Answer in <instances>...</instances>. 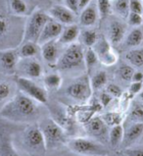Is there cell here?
Returning a JSON list of instances; mask_svg holds the SVG:
<instances>
[{
    "label": "cell",
    "instance_id": "cell-1",
    "mask_svg": "<svg viewBox=\"0 0 143 156\" xmlns=\"http://www.w3.org/2000/svg\"><path fill=\"white\" fill-rule=\"evenodd\" d=\"M39 105L40 103L19 90L0 109V117L12 123H37L42 118Z\"/></svg>",
    "mask_w": 143,
    "mask_h": 156
},
{
    "label": "cell",
    "instance_id": "cell-2",
    "mask_svg": "<svg viewBox=\"0 0 143 156\" xmlns=\"http://www.w3.org/2000/svg\"><path fill=\"white\" fill-rule=\"evenodd\" d=\"M19 146L30 156H43L46 152V145L42 133L37 123L29 124L20 133Z\"/></svg>",
    "mask_w": 143,
    "mask_h": 156
},
{
    "label": "cell",
    "instance_id": "cell-3",
    "mask_svg": "<svg viewBox=\"0 0 143 156\" xmlns=\"http://www.w3.org/2000/svg\"><path fill=\"white\" fill-rule=\"evenodd\" d=\"M37 125L42 133L47 150H54L67 144L66 131L51 117H42L37 122Z\"/></svg>",
    "mask_w": 143,
    "mask_h": 156
},
{
    "label": "cell",
    "instance_id": "cell-4",
    "mask_svg": "<svg viewBox=\"0 0 143 156\" xmlns=\"http://www.w3.org/2000/svg\"><path fill=\"white\" fill-rule=\"evenodd\" d=\"M66 145L68 148L79 156H108L110 151L107 145L91 137L77 136L68 140Z\"/></svg>",
    "mask_w": 143,
    "mask_h": 156
},
{
    "label": "cell",
    "instance_id": "cell-5",
    "mask_svg": "<svg viewBox=\"0 0 143 156\" xmlns=\"http://www.w3.org/2000/svg\"><path fill=\"white\" fill-rule=\"evenodd\" d=\"M55 68L62 72H71L80 68H85L82 44L74 42L67 45L66 49L61 53Z\"/></svg>",
    "mask_w": 143,
    "mask_h": 156
},
{
    "label": "cell",
    "instance_id": "cell-6",
    "mask_svg": "<svg viewBox=\"0 0 143 156\" xmlns=\"http://www.w3.org/2000/svg\"><path fill=\"white\" fill-rule=\"evenodd\" d=\"M90 79L88 75H82L74 80L65 88V94L72 101L78 104H85L92 94Z\"/></svg>",
    "mask_w": 143,
    "mask_h": 156
},
{
    "label": "cell",
    "instance_id": "cell-7",
    "mask_svg": "<svg viewBox=\"0 0 143 156\" xmlns=\"http://www.w3.org/2000/svg\"><path fill=\"white\" fill-rule=\"evenodd\" d=\"M50 19L51 17L49 16L48 13L42 9L34 10L26 21L23 34V41L37 43L44 27Z\"/></svg>",
    "mask_w": 143,
    "mask_h": 156
},
{
    "label": "cell",
    "instance_id": "cell-8",
    "mask_svg": "<svg viewBox=\"0 0 143 156\" xmlns=\"http://www.w3.org/2000/svg\"><path fill=\"white\" fill-rule=\"evenodd\" d=\"M16 86L21 92L26 96L30 97L41 105L48 104L47 90L43 87L39 86L32 79H26L23 77H18L16 80Z\"/></svg>",
    "mask_w": 143,
    "mask_h": 156
},
{
    "label": "cell",
    "instance_id": "cell-9",
    "mask_svg": "<svg viewBox=\"0 0 143 156\" xmlns=\"http://www.w3.org/2000/svg\"><path fill=\"white\" fill-rule=\"evenodd\" d=\"M84 131L87 133V136L105 145L109 144L110 127L100 116H92L87 122L84 123Z\"/></svg>",
    "mask_w": 143,
    "mask_h": 156
},
{
    "label": "cell",
    "instance_id": "cell-10",
    "mask_svg": "<svg viewBox=\"0 0 143 156\" xmlns=\"http://www.w3.org/2000/svg\"><path fill=\"white\" fill-rule=\"evenodd\" d=\"M16 74L18 77L32 80L39 79L43 76V67L37 57L20 58L16 68Z\"/></svg>",
    "mask_w": 143,
    "mask_h": 156
},
{
    "label": "cell",
    "instance_id": "cell-11",
    "mask_svg": "<svg viewBox=\"0 0 143 156\" xmlns=\"http://www.w3.org/2000/svg\"><path fill=\"white\" fill-rule=\"evenodd\" d=\"M99 62L104 66L115 65L118 61L117 54L112 48V44L105 37H99L96 43L92 46Z\"/></svg>",
    "mask_w": 143,
    "mask_h": 156
},
{
    "label": "cell",
    "instance_id": "cell-12",
    "mask_svg": "<svg viewBox=\"0 0 143 156\" xmlns=\"http://www.w3.org/2000/svg\"><path fill=\"white\" fill-rule=\"evenodd\" d=\"M0 156H22L14 144V136L0 117Z\"/></svg>",
    "mask_w": 143,
    "mask_h": 156
},
{
    "label": "cell",
    "instance_id": "cell-13",
    "mask_svg": "<svg viewBox=\"0 0 143 156\" xmlns=\"http://www.w3.org/2000/svg\"><path fill=\"white\" fill-rule=\"evenodd\" d=\"M20 58L19 51L15 48L0 49V72L9 75L16 73Z\"/></svg>",
    "mask_w": 143,
    "mask_h": 156
},
{
    "label": "cell",
    "instance_id": "cell-14",
    "mask_svg": "<svg viewBox=\"0 0 143 156\" xmlns=\"http://www.w3.org/2000/svg\"><path fill=\"white\" fill-rule=\"evenodd\" d=\"M47 13L51 17V19L55 20L63 26L74 25L75 24V21H77V15L62 3L54 4V5L49 8Z\"/></svg>",
    "mask_w": 143,
    "mask_h": 156
},
{
    "label": "cell",
    "instance_id": "cell-15",
    "mask_svg": "<svg viewBox=\"0 0 143 156\" xmlns=\"http://www.w3.org/2000/svg\"><path fill=\"white\" fill-rule=\"evenodd\" d=\"M124 125V140L120 147L123 149L133 146L143 136V123H126Z\"/></svg>",
    "mask_w": 143,
    "mask_h": 156
},
{
    "label": "cell",
    "instance_id": "cell-16",
    "mask_svg": "<svg viewBox=\"0 0 143 156\" xmlns=\"http://www.w3.org/2000/svg\"><path fill=\"white\" fill-rule=\"evenodd\" d=\"M59 45H61V44L58 43L57 41H48L46 43H43L42 45H40V54H41L44 62L48 64V66H56L57 61L62 53L60 52Z\"/></svg>",
    "mask_w": 143,
    "mask_h": 156
},
{
    "label": "cell",
    "instance_id": "cell-17",
    "mask_svg": "<svg viewBox=\"0 0 143 156\" xmlns=\"http://www.w3.org/2000/svg\"><path fill=\"white\" fill-rule=\"evenodd\" d=\"M63 29H64L63 25L58 23L55 20L50 19L47 22L45 27H44L42 33L38 38L37 43L39 45H42L43 43H46L48 41H57L59 38Z\"/></svg>",
    "mask_w": 143,
    "mask_h": 156
},
{
    "label": "cell",
    "instance_id": "cell-18",
    "mask_svg": "<svg viewBox=\"0 0 143 156\" xmlns=\"http://www.w3.org/2000/svg\"><path fill=\"white\" fill-rule=\"evenodd\" d=\"M99 18V13H98L97 4L95 0L88 4V5L82 9L79 16V24L85 27V28H90L97 23V20Z\"/></svg>",
    "mask_w": 143,
    "mask_h": 156
},
{
    "label": "cell",
    "instance_id": "cell-19",
    "mask_svg": "<svg viewBox=\"0 0 143 156\" xmlns=\"http://www.w3.org/2000/svg\"><path fill=\"white\" fill-rule=\"evenodd\" d=\"M126 25L122 21L114 19L109 24V41L112 45H118L124 41V35H126Z\"/></svg>",
    "mask_w": 143,
    "mask_h": 156
},
{
    "label": "cell",
    "instance_id": "cell-20",
    "mask_svg": "<svg viewBox=\"0 0 143 156\" xmlns=\"http://www.w3.org/2000/svg\"><path fill=\"white\" fill-rule=\"evenodd\" d=\"M79 28L75 24L66 26L62 30L57 41L61 45H70L72 43L77 42V39L79 37Z\"/></svg>",
    "mask_w": 143,
    "mask_h": 156
},
{
    "label": "cell",
    "instance_id": "cell-21",
    "mask_svg": "<svg viewBox=\"0 0 143 156\" xmlns=\"http://www.w3.org/2000/svg\"><path fill=\"white\" fill-rule=\"evenodd\" d=\"M124 126L123 124L110 128L109 133V146L111 148L116 149L120 147L124 140Z\"/></svg>",
    "mask_w": 143,
    "mask_h": 156
},
{
    "label": "cell",
    "instance_id": "cell-22",
    "mask_svg": "<svg viewBox=\"0 0 143 156\" xmlns=\"http://www.w3.org/2000/svg\"><path fill=\"white\" fill-rule=\"evenodd\" d=\"M124 59L134 69H139L143 67V48H131L126 54Z\"/></svg>",
    "mask_w": 143,
    "mask_h": 156
},
{
    "label": "cell",
    "instance_id": "cell-23",
    "mask_svg": "<svg viewBox=\"0 0 143 156\" xmlns=\"http://www.w3.org/2000/svg\"><path fill=\"white\" fill-rule=\"evenodd\" d=\"M126 123H143V103L135 101L129 106Z\"/></svg>",
    "mask_w": 143,
    "mask_h": 156
},
{
    "label": "cell",
    "instance_id": "cell-24",
    "mask_svg": "<svg viewBox=\"0 0 143 156\" xmlns=\"http://www.w3.org/2000/svg\"><path fill=\"white\" fill-rule=\"evenodd\" d=\"M89 79H90V86L93 91L100 90L108 84V75L105 71H97L92 76H89Z\"/></svg>",
    "mask_w": 143,
    "mask_h": 156
},
{
    "label": "cell",
    "instance_id": "cell-25",
    "mask_svg": "<svg viewBox=\"0 0 143 156\" xmlns=\"http://www.w3.org/2000/svg\"><path fill=\"white\" fill-rule=\"evenodd\" d=\"M18 51H19V55L21 58L37 57L40 53V45L37 42L24 41Z\"/></svg>",
    "mask_w": 143,
    "mask_h": 156
},
{
    "label": "cell",
    "instance_id": "cell-26",
    "mask_svg": "<svg viewBox=\"0 0 143 156\" xmlns=\"http://www.w3.org/2000/svg\"><path fill=\"white\" fill-rule=\"evenodd\" d=\"M143 41V30L139 28H134L131 30L127 37L124 39V45L128 48H136Z\"/></svg>",
    "mask_w": 143,
    "mask_h": 156
},
{
    "label": "cell",
    "instance_id": "cell-27",
    "mask_svg": "<svg viewBox=\"0 0 143 156\" xmlns=\"http://www.w3.org/2000/svg\"><path fill=\"white\" fill-rule=\"evenodd\" d=\"M43 83L49 90H58L63 83V79L59 73H51L43 78Z\"/></svg>",
    "mask_w": 143,
    "mask_h": 156
},
{
    "label": "cell",
    "instance_id": "cell-28",
    "mask_svg": "<svg viewBox=\"0 0 143 156\" xmlns=\"http://www.w3.org/2000/svg\"><path fill=\"white\" fill-rule=\"evenodd\" d=\"M98 63H99V59H98L93 48L86 47V49H84V66H85V70L87 71V73L90 74L95 69Z\"/></svg>",
    "mask_w": 143,
    "mask_h": 156
},
{
    "label": "cell",
    "instance_id": "cell-29",
    "mask_svg": "<svg viewBox=\"0 0 143 156\" xmlns=\"http://www.w3.org/2000/svg\"><path fill=\"white\" fill-rule=\"evenodd\" d=\"M78 38L80 39V43L82 45L86 47H92L96 43L99 37H98L96 30L91 29H85L79 33Z\"/></svg>",
    "mask_w": 143,
    "mask_h": 156
},
{
    "label": "cell",
    "instance_id": "cell-30",
    "mask_svg": "<svg viewBox=\"0 0 143 156\" xmlns=\"http://www.w3.org/2000/svg\"><path fill=\"white\" fill-rule=\"evenodd\" d=\"M135 70L129 64H123L116 70V76L118 80L123 83H131L132 76L134 74Z\"/></svg>",
    "mask_w": 143,
    "mask_h": 156
},
{
    "label": "cell",
    "instance_id": "cell-31",
    "mask_svg": "<svg viewBox=\"0 0 143 156\" xmlns=\"http://www.w3.org/2000/svg\"><path fill=\"white\" fill-rule=\"evenodd\" d=\"M13 96H14V87H13V84L8 82L0 83V109Z\"/></svg>",
    "mask_w": 143,
    "mask_h": 156
},
{
    "label": "cell",
    "instance_id": "cell-32",
    "mask_svg": "<svg viewBox=\"0 0 143 156\" xmlns=\"http://www.w3.org/2000/svg\"><path fill=\"white\" fill-rule=\"evenodd\" d=\"M112 7L118 16L123 19L127 18L129 14V0H114V4Z\"/></svg>",
    "mask_w": 143,
    "mask_h": 156
},
{
    "label": "cell",
    "instance_id": "cell-33",
    "mask_svg": "<svg viewBox=\"0 0 143 156\" xmlns=\"http://www.w3.org/2000/svg\"><path fill=\"white\" fill-rule=\"evenodd\" d=\"M11 12L16 16H25L28 13V5L25 0H9Z\"/></svg>",
    "mask_w": 143,
    "mask_h": 156
},
{
    "label": "cell",
    "instance_id": "cell-34",
    "mask_svg": "<svg viewBox=\"0 0 143 156\" xmlns=\"http://www.w3.org/2000/svg\"><path fill=\"white\" fill-rule=\"evenodd\" d=\"M102 119L104 120V122L108 125V126L114 127L117 126V125L123 124V116L120 112H116V111H110V112H107L101 116Z\"/></svg>",
    "mask_w": 143,
    "mask_h": 156
},
{
    "label": "cell",
    "instance_id": "cell-35",
    "mask_svg": "<svg viewBox=\"0 0 143 156\" xmlns=\"http://www.w3.org/2000/svg\"><path fill=\"white\" fill-rule=\"evenodd\" d=\"M12 23L10 18L3 13H0V39L5 38L11 32Z\"/></svg>",
    "mask_w": 143,
    "mask_h": 156
},
{
    "label": "cell",
    "instance_id": "cell-36",
    "mask_svg": "<svg viewBox=\"0 0 143 156\" xmlns=\"http://www.w3.org/2000/svg\"><path fill=\"white\" fill-rule=\"evenodd\" d=\"M96 4L99 17L101 18L108 17L111 14L112 10H113L111 0H96Z\"/></svg>",
    "mask_w": 143,
    "mask_h": 156
},
{
    "label": "cell",
    "instance_id": "cell-37",
    "mask_svg": "<svg viewBox=\"0 0 143 156\" xmlns=\"http://www.w3.org/2000/svg\"><path fill=\"white\" fill-rule=\"evenodd\" d=\"M105 91L113 97V98H120L124 94L123 88L117 83H108L105 87Z\"/></svg>",
    "mask_w": 143,
    "mask_h": 156
},
{
    "label": "cell",
    "instance_id": "cell-38",
    "mask_svg": "<svg viewBox=\"0 0 143 156\" xmlns=\"http://www.w3.org/2000/svg\"><path fill=\"white\" fill-rule=\"evenodd\" d=\"M127 19V24L129 26L133 27V28H138V27H140L143 23V15L137 14V13L129 12Z\"/></svg>",
    "mask_w": 143,
    "mask_h": 156
},
{
    "label": "cell",
    "instance_id": "cell-39",
    "mask_svg": "<svg viewBox=\"0 0 143 156\" xmlns=\"http://www.w3.org/2000/svg\"><path fill=\"white\" fill-rule=\"evenodd\" d=\"M123 155L124 156H143V146H131L123 149Z\"/></svg>",
    "mask_w": 143,
    "mask_h": 156
},
{
    "label": "cell",
    "instance_id": "cell-40",
    "mask_svg": "<svg viewBox=\"0 0 143 156\" xmlns=\"http://www.w3.org/2000/svg\"><path fill=\"white\" fill-rule=\"evenodd\" d=\"M129 12L143 15V1L141 0H129Z\"/></svg>",
    "mask_w": 143,
    "mask_h": 156
},
{
    "label": "cell",
    "instance_id": "cell-41",
    "mask_svg": "<svg viewBox=\"0 0 143 156\" xmlns=\"http://www.w3.org/2000/svg\"><path fill=\"white\" fill-rule=\"evenodd\" d=\"M66 7H68L72 12L78 15L79 11V0H63V3Z\"/></svg>",
    "mask_w": 143,
    "mask_h": 156
},
{
    "label": "cell",
    "instance_id": "cell-42",
    "mask_svg": "<svg viewBox=\"0 0 143 156\" xmlns=\"http://www.w3.org/2000/svg\"><path fill=\"white\" fill-rule=\"evenodd\" d=\"M143 90V83L141 82H131L129 84L128 92L131 95H137Z\"/></svg>",
    "mask_w": 143,
    "mask_h": 156
},
{
    "label": "cell",
    "instance_id": "cell-43",
    "mask_svg": "<svg viewBox=\"0 0 143 156\" xmlns=\"http://www.w3.org/2000/svg\"><path fill=\"white\" fill-rule=\"evenodd\" d=\"M112 100H113V97H112L109 93H107L106 91L101 93V95H100V104L103 107L108 106L111 103Z\"/></svg>",
    "mask_w": 143,
    "mask_h": 156
},
{
    "label": "cell",
    "instance_id": "cell-44",
    "mask_svg": "<svg viewBox=\"0 0 143 156\" xmlns=\"http://www.w3.org/2000/svg\"><path fill=\"white\" fill-rule=\"evenodd\" d=\"M131 82H141L143 83V73L140 71H135L132 76Z\"/></svg>",
    "mask_w": 143,
    "mask_h": 156
},
{
    "label": "cell",
    "instance_id": "cell-45",
    "mask_svg": "<svg viewBox=\"0 0 143 156\" xmlns=\"http://www.w3.org/2000/svg\"><path fill=\"white\" fill-rule=\"evenodd\" d=\"M92 0H79V11H82V9L85 8Z\"/></svg>",
    "mask_w": 143,
    "mask_h": 156
},
{
    "label": "cell",
    "instance_id": "cell-46",
    "mask_svg": "<svg viewBox=\"0 0 143 156\" xmlns=\"http://www.w3.org/2000/svg\"><path fill=\"white\" fill-rule=\"evenodd\" d=\"M137 98H138V100L141 102V103H143V90L137 94Z\"/></svg>",
    "mask_w": 143,
    "mask_h": 156
},
{
    "label": "cell",
    "instance_id": "cell-47",
    "mask_svg": "<svg viewBox=\"0 0 143 156\" xmlns=\"http://www.w3.org/2000/svg\"><path fill=\"white\" fill-rule=\"evenodd\" d=\"M52 1H54L56 4H60V3H63V0H52Z\"/></svg>",
    "mask_w": 143,
    "mask_h": 156
},
{
    "label": "cell",
    "instance_id": "cell-48",
    "mask_svg": "<svg viewBox=\"0 0 143 156\" xmlns=\"http://www.w3.org/2000/svg\"><path fill=\"white\" fill-rule=\"evenodd\" d=\"M34 1H43V0H34Z\"/></svg>",
    "mask_w": 143,
    "mask_h": 156
},
{
    "label": "cell",
    "instance_id": "cell-49",
    "mask_svg": "<svg viewBox=\"0 0 143 156\" xmlns=\"http://www.w3.org/2000/svg\"><path fill=\"white\" fill-rule=\"evenodd\" d=\"M108 156H111V155H108Z\"/></svg>",
    "mask_w": 143,
    "mask_h": 156
},
{
    "label": "cell",
    "instance_id": "cell-50",
    "mask_svg": "<svg viewBox=\"0 0 143 156\" xmlns=\"http://www.w3.org/2000/svg\"><path fill=\"white\" fill-rule=\"evenodd\" d=\"M141 1H143V0H141Z\"/></svg>",
    "mask_w": 143,
    "mask_h": 156
},
{
    "label": "cell",
    "instance_id": "cell-51",
    "mask_svg": "<svg viewBox=\"0 0 143 156\" xmlns=\"http://www.w3.org/2000/svg\"><path fill=\"white\" fill-rule=\"evenodd\" d=\"M123 156H124V155H123Z\"/></svg>",
    "mask_w": 143,
    "mask_h": 156
},
{
    "label": "cell",
    "instance_id": "cell-52",
    "mask_svg": "<svg viewBox=\"0 0 143 156\" xmlns=\"http://www.w3.org/2000/svg\"><path fill=\"white\" fill-rule=\"evenodd\" d=\"M111 1H112V0H111Z\"/></svg>",
    "mask_w": 143,
    "mask_h": 156
}]
</instances>
